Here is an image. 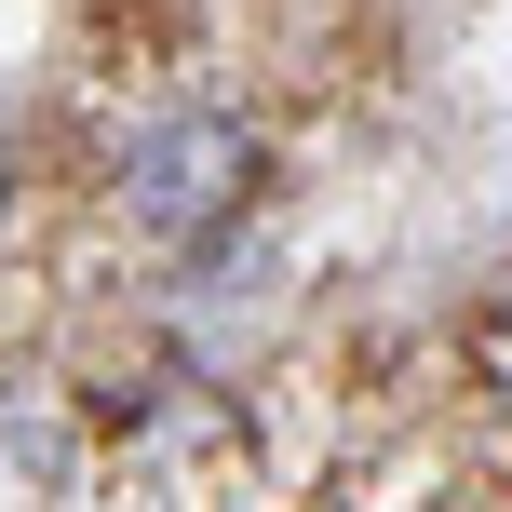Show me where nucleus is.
Returning <instances> with one entry per match:
<instances>
[{
  "label": "nucleus",
  "mask_w": 512,
  "mask_h": 512,
  "mask_svg": "<svg viewBox=\"0 0 512 512\" xmlns=\"http://www.w3.org/2000/svg\"><path fill=\"white\" fill-rule=\"evenodd\" d=\"M243 176H256V135L230 122V108H176V122H149L122 149V203H135V230H216V216L243 203Z\"/></svg>",
  "instance_id": "1"
},
{
  "label": "nucleus",
  "mask_w": 512,
  "mask_h": 512,
  "mask_svg": "<svg viewBox=\"0 0 512 512\" xmlns=\"http://www.w3.org/2000/svg\"><path fill=\"white\" fill-rule=\"evenodd\" d=\"M0 203H14V162H0Z\"/></svg>",
  "instance_id": "2"
}]
</instances>
